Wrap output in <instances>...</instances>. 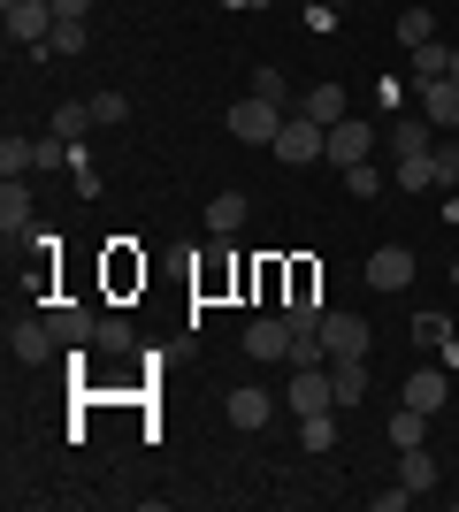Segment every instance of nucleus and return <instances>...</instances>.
<instances>
[{"mask_svg": "<svg viewBox=\"0 0 459 512\" xmlns=\"http://www.w3.org/2000/svg\"><path fill=\"white\" fill-rule=\"evenodd\" d=\"M222 413H230V428H253V436H261L268 421H276V398H268V390H230V398H222Z\"/></svg>", "mask_w": 459, "mask_h": 512, "instance_id": "f8f14e48", "label": "nucleus"}, {"mask_svg": "<svg viewBox=\"0 0 459 512\" xmlns=\"http://www.w3.org/2000/svg\"><path fill=\"white\" fill-rule=\"evenodd\" d=\"M54 130H62V138H85L92 130V100H62L54 107Z\"/></svg>", "mask_w": 459, "mask_h": 512, "instance_id": "cd10ccee", "label": "nucleus"}, {"mask_svg": "<svg viewBox=\"0 0 459 512\" xmlns=\"http://www.w3.org/2000/svg\"><path fill=\"white\" fill-rule=\"evenodd\" d=\"M444 398H452V375H444V367H414V375H406V398H398V406H414V413H429V421H437V413H444Z\"/></svg>", "mask_w": 459, "mask_h": 512, "instance_id": "9d476101", "label": "nucleus"}, {"mask_svg": "<svg viewBox=\"0 0 459 512\" xmlns=\"http://www.w3.org/2000/svg\"><path fill=\"white\" fill-rule=\"evenodd\" d=\"M429 39H437V16H429V8H406V16H398V46L414 54V46H429Z\"/></svg>", "mask_w": 459, "mask_h": 512, "instance_id": "393cba45", "label": "nucleus"}, {"mask_svg": "<svg viewBox=\"0 0 459 512\" xmlns=\"http://www.w3.org/2000/svg\"><path fill=\"white\" fill-rule=\"evenodd\" d=\"M383 138H391V161H414V153H429V146H437L444 130H437V123H429V115L414 107V115H398V123L383 130Z\"/></svg>", "mask_w": 459, "mask_h": 512, "instance_id": "9b49d317", "label": "nucleus"}, {"mask_svg": "<svg viewBox=\"0 0 459 512\" xmlns=\"http://www.w3.org/2000/svg\"><path fill=\"white\" fill-rule=\"evenodd\" d=\"M406 62H414V85H437V77H452V46L429 39V46H414Z\"/></svg>", "mask_w": 459, "mask_h": 512, "instance_id": "a211bd4d", "label": "nucleus"}, {"mask_svg": "<svg viewBox=\"0 0 459 512\" xmlns=\"http://www.w3.org/2000/svg\"><path fill=\"white\" fill-rule=\"evenodd\" d=\"M429 161H437V184H459V146H452V130L429 146Z\"/></svg>", "mask_w": 459, "mask_h": 512, "instance_id": "473e14b6", "label": "nucleus"}, {"mask_svg": "<svg viewBox=\"0 0 459 512\" xmlns=\"http://www.w3.org/2000/svg\"><path fill=\"white\" fill-rule=\"evenodd\" d=\"M329 169H352V161H375V123H329V153H322Z\"/></svg>", "mask_w": 459, "mask_h": 512, "instance_id": "423d86ee", "label": "nucleus"}, {"mask_svg": "<svg viewBox=\"0 0 459 512\" xmlns=\"http://www.w3.org/2000/svg\"><path fill=\"white\" fill-rule=\"evenodd\" d=\"M207 230H215V237H238L245 230V192H215V199H207Z\"/></svg>", "mask_w": 459, "mask_h": 512, "instance_id": "f3484780", "label": "nucleus"}, {"mask_svg": "<svg viewBox=\"0 0 459 512\" xmlns=\"http://www.w3.org/2000/svg\"><path fill=\"white\" fill-rule=\"evenodd\" d=\"M322 8H352V0H322Z\"/></svg>", "mask_w": 459, "mask_h": 512, "instance_id": "58836bf2", "label": "nucleus"}, {"mask_svg": "<svg viewBox=\"0 0 459 512\" xmlns=\"http://www.w3.org/2000/svg\"><path fill=\"white\" fill-rule=\"evenodd\" d=\"M284 406L299 413V421H306V413H329V406H337V390H329V367H291Z\"/></svg>", "mask_w": 459, "mask_h": 512, "instance_id": "20e7f679", "label": "nucleus"}, {"mask_svg": "<svg viewBox=\"0 0 459 512\" xmlns=\"http://www.w3.org/2000/svg\"><path fill=\"white\" fill-rule=\"evenodd\" d=\"M222 130H230L238 146H276V130H284V107L253 92V100H238L230 115H222Z\"/></svg>", "mask_w": 459, "mask_h": 512, "instance_id": "f03ea898", "label": "nucleus"}, {"mask_svg": "<svg viewBox=\"0 0 459 512\" xmlns=\"http://www.w3.org/2000/svg\"><path fill=\"white\" fill-rule=\"evenodd\" d=\"M92 344H108V352H131V321L123 314H100V337Z\"/></svg>", "mask_w": 459, "mask_h": 512, "instance_id": "72a5a7b5", "label": "nucleus"}, {"mask_svg": "<svg viewBox=\"0 0 459 512\" xmlns=\"http://www.w3.org/2000/svg\"><path fill=\"white\" fill-rule=\"evenodd\" d=\"M329 390H337V406H360L368 398V360H329Z\"/></svg>", "mask_w": 459, "mask_h": 512, "instance_id": "dca6fc26", "label": "nucleus"}, {"mask_svg": "<svg viewBox=\"0 0 459 512\" xmlns=\"http://www.w3.org/2000/svg\"><path fill=\"white\" fill-rule=\"evenodd\" d=\"M54 16H62V23H85V16H92V0H54Z\"/></svg>", "mask_w": 459, "mask_h": 512, "instance_id": "e433bc0d", "label": "nucleus"}, {"mask_svg": "<svg viewBox=\"0 0 459 512\" xmlns=\"http://www.w3.org/2000/svg\"><path fill=\"white\" fill-rule=\"evenodd\" d=\"M299 107L314 115V123H345V85H314Z\"/></svg>", "mask_w": 459, "mask_h": 512, "instance_id": "5701e85b", "label": "nucleus"}, {"mask_svg": "<svg viewBox=\"0 0 459 512\" xmlns=\"http://www.w3.org/2000/svg\"><path fill=\"white\" fill-rule=\"evenodd\" d=\"M398 482H406V490H437V459H429V444L398 451Z\"/></svg>", "mask_w": 459, "mask_h": 512, "instance_id": "6ab92c4d", "label": "nucleus"}, {"mask_svg": "<svg viewBox=\"0 0 459 512\" xmlns=\"http://www.w3.org/2000/svg\"><path fill=\"white\" fill-rule=\"evenodd\" d=\"M452 283H459V260H452Z\"/></svg>", "mask_w": 459, "mask_h": 512, "instance_id": "ea45409f", "label": "nucleus"}, {"mask_svg": "<svg viewBox=\"0 0 459 512\" xmlns=\"http://www.w3.org/2000/svg\"><path fill=\"white\" fill-rule=\"evenodd\" d=\"M368 283L375 291H406V283H414V245H375L368 253Z\"/></svg>", "mask_w": 459, "mask_h": 512, "instance_id": "6e6552de", "label": "nucleus"}, {"mask_svg": "<svg viewBox=\"0 0 459 512\" xmlns=\"http://www.w3.org/2000/svg\"><path fill=\"white\" fill-rule=\"evenodd\" d=\"M337 176H345L352 199H375V192H383V169H375V161H352V169H337Z\"/></svg>", "mask_w": 459, "mask_h": 512, "instance_id": "bb28decb", "label": "nucleus"}, {"mask_svg": "<svg viewBox=\"0 0 459 512\" xmlns=\"http://www.w3.org/2000/svg\"><path fill=\"white\" fill-rule=\"evenodd\" d=\"M0 230H8V245L31 230V184L23 176H0Z\"/></svg>", "mask_w": 459, "mask_h": 512, "instance_id": "4468645a", "label": "nucleus"}, {"mask_svg": "<svg viewBox=\"0 0 459 512\" xmlns=\"http://www.w3.org/2000/svg\"><path fill=\"white\" fill-rule=\"evenodd\" d=\"M322 352L329 360H368V321L360 314H322Z\"/></svg>", "mask_w": 459, "mask_h": 512, "instance_id": "0eeeda50", "label": "nucleus"}, {"mask_svg": "<svg viewBox=\"0 0 459 512\" xmlns=\"http://www.w3.org/2000/svg\"><path fill=\"white\" fill-rule=\"evenodd\" d=\"M398 451H414V444H429V413H414V406H398L391 413V428H383Z\"/></svg>", "mask_w": 459, "mask_h": 512, "instance_id": "aec40b11", "label": "nucleus"}, {"mask_svg": "<svg viewBox=\"0 0 459 512\" xmlns=\"http://www.w3.org/2000/svg\"><path fill=\"white\" fill-rule=\"evenodd\" d=\"M299 444L306 451H329V444H337V406H329V413H306V421H299Z\"/></svg>", "mask_w": 459, "mask_h": 512, "instance_id": "a878e982", "label": "nucleus"}, {"mask_svg": "<svg viewBox=\"0 0 459 512\" xmlns=\"http://www.w3.org/2000/svg\"><path fill=\"white\" fill-rule=\"evenodd\" d=\"M253 92H261V100H276V107L291 100V85H284V69H276V62H261V69H253Z\"/></svg>", "mask_w": 459, "mask_h": 512, "instance_id": "2f4dec72", "label": "nucleus"}, {"mask_svg": "<svg viewBox=\"0 0 459 512\" xmlns=\"http://www.w3.org/2000/svg\"><path fill=\"white\" fill-rule=\"evenodd\" d=\"M0 16H8V46H46L54 39V0H0Z\"/></svg>", "mask_w": 459, "mask_h": 512, "instance_id": "7ed1b4c3", "label": "nucleus"}, {"mask_svg": "<svg viewBox=\"0 0 459 512\" xmlns=\"http://www.w3.org/2000/svg\"><path fill=\"white\" fill-rule=\"evenodd\" d=\"M414 337L421 344H452V329H444V314H414Z\"/></svg>", "mask_w": 459, "mask_h": 512, "instance_id": "f704fd0d", "label": "nucleus"}, {"mask_svg": "<svg viewBox=\"0 0 459 512\" xmlns=\"http://www.w3.org/2000/svg\"><path fill=\"white\" fill-rule=\"evenodd\" d=\"M406 497H414V490H406V482H383V490H375V512H398V505H406Z\"/></svg>", "mask_w": 459, "mask_h": 512, "instance_id": "c9c22d12", "label": "nucleus"}, {"mask_svg": "<svg viewBox=\"0 0 459 512\" xmlns=\"http://www.w3.org/2000/svg\"><path fill=\"white\" fill-rule=\"evenodd\" d=\"M452 85H459V46H452Z\"/></svg>", "mask_w": 459, "mask_h": 512, "instance_id": "4c0bfd02", "label": "nucleus"}, {"mask_svg": "<svg viewBox=\"0 0 459 512\" xmlns=\"http://www.w3.org/2000/svg\"><path fill=\"white\" fill-rule=\"evenodd\" d=\"M8 352H16L23 367H46L54 352H62V337H54V321H31V314H23V321H8Z\"/></svg>", "mask_w": 459, "mask_h": 512, "instance_id": "39448f33", "label": "nucleus"}, {"mask_svg": "<svg viewBox=\"0 0 459 512\" xmlns=\"http://www.w3.org/2000/svg\"><path fill=\"white\" fill-rule=\"evenodd\" d=\"M123 115H131V100H123V92H92V130L123 123Z\"/></svg>", "mask_w": 459, "mask_h": 512, "instance_id": "7c9ffc66", "label": "nucleus"}, {"mask_svg": "<svg viewBox=\"0 0 459 512\" xmlns=\"http://www.w3.org/2000/svg\"><path fill=\"white\" fill-rule=\"evenodd\" d=\"M31 54H62V62H69V54H85V23H54V39L31 46Z\"/></svg>", "mask_w": 459, "mask_h": 512, "instance_id": "c85d7f7f", "label": "nucleus"}, {"mask_svg": "<svg viewBox=\"0 0 459 512\" xmlns=\"http://www.w3.org/2000/svg\"><path fill=\"white\" fill-rule=\"evenodd\" d=\"M69 176H77V192L85 199H100V169H92V153H85V138L69 146Z\"/></svg>", "mask_w": 459, "mask_h": 512, "instance_id": "c756f323", "label": "nucleus"}, {"mask_svg": "<svg viewBox=\"0 0 459 512\" xmlns=\"http://www.w3.org/2000/svg\"><path fill=\"white\" fill-rule=\"evenodd\" d=\"M391 184H398V192H429V184H437V161H429V153H414V161H391Z\"/></svg>", "mask_w": 459, "mask_h": 512, "instance_id": "4be33fe9", "label": "nucleus"}, {"mask_svg": "<svg viewBox=\"0 0 459 512\" xmlns=\"http://www.w3.org/2000/svg\"><path fill=\"white\" fill-rule=\"evenodd\" d=\"M245 360H284L291 367V321L284 314H268V321H253V329H245Z\"/></svg>", "mask_w": 459, "mask_h": 512, "instance_id": "1a4fd4ad", "label": "nucleus"}, {"mask_svg": "<svg viewBox=\"0 0 459 512\" xmlns=\"http://www.w3.org/2000/svg\"><path fill=\"white\" fill-rule=\"evenodd\" d=\"M284 321H291V337H322V299H314V291L284 299Z\"/></svg>", "mask_w": 459, "mask_h": 512, "instance_id": "412c9836", "label": "nucleus"}, {"mask_svg": "<svg viewBox=\"0 0 459 512\" xmlns=\"http://www.w3.org/2000/svg\"><path fill=\"white\" fill-rule=\"evenodd\" d=\"M23 169H39V146L8 130V138H0V176H23Z\"/></svg>", "mask_w": 459, "mask_h": 512, "instance_id": "b1692460", "label": "nucleus"}, {"mask_svg": "<svg viewBox=\"0 0 459 512\" xmlns=\"http://www.w3.org/2000/svg\"><path fill=\"white\" fill-rule=\"evenodd\" d=\"M54 337H62V352H85L92 337H100V314H92V306H54Z\"/></svg>", "mask_w": 459, "mask_h": 512, "instance_id": "ddd939ff", "label": "nucleus"}, {"mask_svg": "<svg viewBox=\"0 0 459 512\" xmlns=\"http://www.w3.org/2000/svg\"><path fill=\"white\" fill-rule=\"evenodd\" d=\"M414 92H421V115H429L437 130H459V85H452V77H437V85H414Z\"/></svg>", "mask_w": 459, "mask_h": 512, "instance_id": "2eb2a0df", "label": "nucleus"}, {"mask_svg": "<svg viewBox=\"0 0 459 512\" xmlns=\"http://www.w3.org/2000/svg\"><path fill=\"white\" fill-rule=\"evenodd\" d=\"M268 153H276L284 169H306V161H322V153H329V123H314V115L299 107V115H284V130H276V146H268Z\"/></svg>", "mask_w": 459, "mask_h": 512, "instance_id": "f257e3e1", "label": "nucleus"}]
</instances>
